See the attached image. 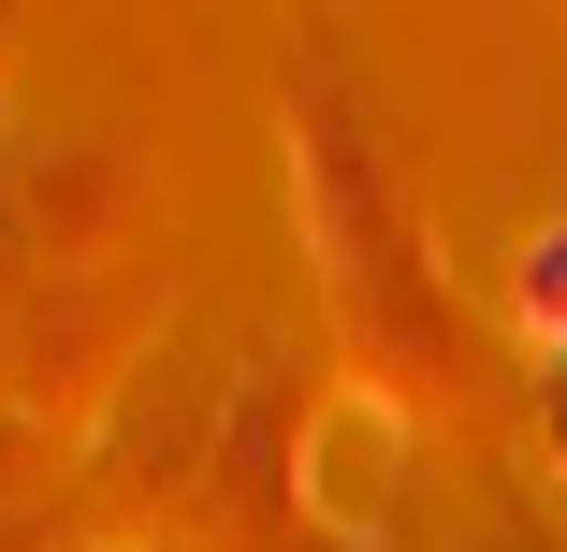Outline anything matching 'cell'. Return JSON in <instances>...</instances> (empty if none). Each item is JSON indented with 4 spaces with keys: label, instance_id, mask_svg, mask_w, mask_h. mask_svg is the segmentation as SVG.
<instances>
[{
    "label": "cell",
    "instance_id": "6da1fadb",
    "mask_svg": "<svg viewBox=\"0 0 567 552\" xmlns=\"http://www.w3.org/2000/svg\"><path fill=\"white\" fill-rule=\"evenodd\" d=\"M509 320H524V350H567V218H538V233H524Z\"/></svg>",
    "mask_w": 567,
    "mask_h": 552
},
{
    "label": "cell",
    "instance_id": "7a4b0ae2",
    "mask_svg": "<svg viewBox=\"0 0 567 552\" xmlns=\"http://www.w3.org/2000/svg\"><path fill=\"white\" fill-rule=\"evenodd\" d=\"M538 451H553V466H567V378H553V407H538Z\"/></svg>",
    "mask_w": 567,
    "mask_h": 552
}]
</instances>
